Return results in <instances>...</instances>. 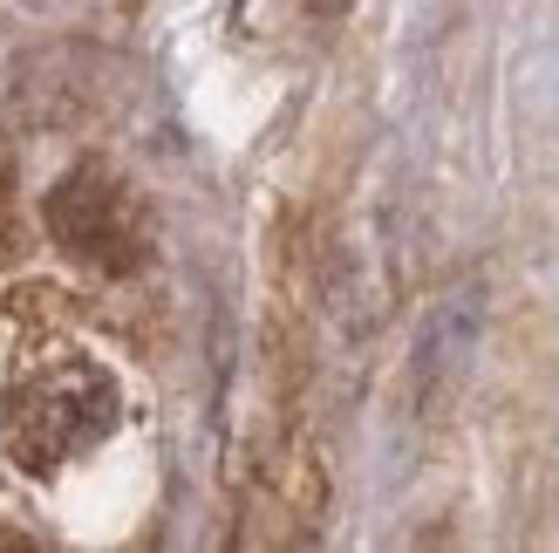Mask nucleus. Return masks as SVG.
Instances as JSON below:
<instances>
[{
	"mask_svg": "<svg viewBox=\"0 0 559 553\" xmlns=\"http://www.w3.org/2000/svg\"><path fill=\"white\" fill-rule=\"evenodd\" d=\"M48 233L62 239L75 260L109 267V273H130L136 260L151 254L136 199H130V191L109 178V172H90V164L55 185V199H48Z\"/></svg>",
	"mask_w": 559,
	"mask_h": 553,
	"instance_id": "obj_2",
	"label": "nucleus"
},
{
	"mask_svg": "<svg viewBox=\"0 0 559 553\" xmlns=\"http://www.w3.org/2000/svg\"><path fill=\"white\" fill-rule=\"evenodd\" d=\"M471 336H478V308H471V294H457L451 308H443V315L424 328V383H430V376H443L451 363H464Z\"/></svg>",
	"mask_w": 559,
	"mask_h": 553,
	"instance_id": "obj_3",
	"label": "nucleus"
},
{
	"mask_svg": "<svg viewBox=\"0 0 559 553\" xmlns=\"http://www.w3.org/2000/svg\"><path fill=\"white\" fill-rule=\"evenodd\" d=\"M123 417V397L109 369H96L90 355H55L14 390V417H8V451L27 472H55V464L82 458L103 445Z\"/></svg>",
	"mask_w": 559,
	"mask_h": 553,
	"instance_id": "obj_1",
	"label": "nucleus"
},
{
	"mask_svg": "<svg viewBox=\"0 0 559 553\" xmlns=\"http://www.w3.org/2000/svg\"><path fill=\"white\" fill-rule=\"evenodd\" d=\"M307 8H314V14H348L355 0H307Z\"/></svg>",
	"mask_w": 559,
	"mask_h": 553,
	"instance_id": "obj_4",
	"label": "nucleus"
}]
</instances>
